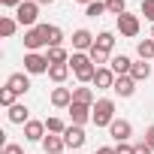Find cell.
<instances>
[{"instance_id": "cell-28", "label": "cell", "mask_w": 154, "mask_h": 154, "mask_svg": "<svg viewBox=\"0 0 154 154\" xmlns=\"http://www.w3.org/2000/svg\"><path fill=\"white\" fill-rule=\"evenodd\" d=\"M106 9L115 15H124V0H106Z\"/></svg>"}, {"instance_id": "cell-41", "label": "cell", "mask_w": 154, "mask_h": 154, "mask_svg": "<svg viewBox=\"0 0 154 154\" xmlns=\"http://www.w3.org/2000/svg\"><path fill=\"white\" fill-rule=\"evenodd\" d=\"M151 36H154V27H151Z\"/></svg>"}, {"instance_id": "cell-25", "label": "cell", "mask_w": 154, "mask_h": 154, "mask_svg": "<svg viewBox=\"0 0 154 154\" xmlns=\"http://www.w3.org/2000/svg\"><path fill=\"white\" fill-rule=\"evenodd\" d=\"M139 57H142V60L154 57V39H142V42H139Z\"/></svg>"}, {"instance_id": "cell-19", "label": "cell", "mask_w": 154, "mask_h": 154, "mask_svg": "<svg viewBox=\"0 0 154 154\" xmlns=\"http://www.w3.org/2000/svg\"><path fill=\"white\" fill-rule=\"evenodd\" d=\"M9 121H12V124H24V121H27V106H21V103L9 106Z\"/></svg>"}, {"instance_id": "cell-36", "label": "cell", "mask_w": 154, "mask_h": 154, "mask_svg": "<svg viewBox=\"0 0 154 154\" xmlns=\"http://www.w3.org/2000/svg\"><path fill=\"white\" fill-rule=\"evenodd\" d=\"M136 154H154V151L148 148V142H142V145H136Z\"/></svg>"}, {"instance_id": "cell-37", "label": "cell", "mask_w": 154, "mask_h": 154, "mask_svg": "<svg viewBox=\"0 0 154 154\" xmlns=\"http://www.w3.org/2000/svg\"><path fill=\"white\" fill-rule=\"evenodd\" d=\"M0 3H3V6H15V9H18V6L24 3V0H0Z\"/></svg>"}, {"instance_id": "cell-11", "label": "cell", "mask_w": 154, "mask_h": 154, "mask_svg": "<svg viewBox=\"0 0 154 154\" xmlns=\"http://www.w3.org/2000/svg\"><path fill=\"white\" fill-rule=\"evenodd\" d=\"M109 133H112V136H115L118 142H127V136L133 133V127H130L127 121H118V118H115V121L109 124Z\"/></svg>"}, {"instance_id": "cell-1", "label": "cell", "mask_w": 154, "mask_h": 154, "mask_svg": "<svg viewBox=\"0 0 154 154\" xmlns=\"http://www.w3.org/2000/svg\"><path fill=\"white\" fill-rule=\"evenodd\" d=\"M69 66H72V72H75L79 82H94V75H97V66H94L91 54H82V51H75L69 57Z\"/></svg>"}, {"instance_id": "cell-14", "label": "cell", "mask_w": 154, "mask_h": 154, "mask_svg": "<svg viewBox=\"0 0 154 154\" xmlns=\"http://www.w3.org/2000/svg\"><path fill=\"white\" fill-rule=\"evenodd\" d=\"M94 85H97V88H112V85H115V75H112V69L100 66V69H97V75H94Z\"/></svg>"}, {"instance_id": "cell-34", "label": "cell", "mask_w": 154, "mask_h": 154, "mask_svg": "<svg viewBox=\"0 0 154 154\" xmlns=\"http://www.w3.org/2000/svg\"><path fill=\"white\" fill-rule=\"evenodd\" d=\"M3 154H24V151H21V145H12V142H9V145L3 148Z\"/></svg>"}, {"instance_id": "cell-17", "label": "cell", "mask_w": 154, "mask_h": 154, "mask_svg": "<svg viewBox=\"0 0 154 154\" xmlns=\"http://www.w3.org/2000/svg\"><path fill=\"white\" fill-rule=\"evenodd\" d=\"M72 45H75V48H94V36H91L88 30H75V33H72Z\"/></svg>"}, {"instance_id": "cell-15", "label": "cell", "mask_w": 154, "mask_h": 154, "mask_svg": "<svg viewBox=\"0 0 154 154\" xmlns=\"http://www.w3.org/2000/svg\"><path fill=\"white\" fill-rule=\"evenodd\" d=\"M42 30H45V42H48L51 48H57V45H60V39H63L60 27H54V24H42Z\"/></svg>"}, {"instance_id": "cell-8", "label": "cell", "mask_w": 154, "mask_h": 154, "mask_svg": "<svg viewBox=\"0 0 154 154\" xmlns=\"http://www.w3.org/2000/svg\"><path fill=\"white\" fill-rule=\"evenodd\" d=\"M63 142H66L69 148H82V145H85V130H82V127H75V124H72V127H66Z\"/></svg>"}, {"instance_id": "cell-10", "label": "cell", "mask_w": 154, "mask_h": 154, "mask_svg": "<svg viewBox=\"0 0 154 154\" xmlns=\"http://www.w3.org/2000/svg\"><path fill=\"white\" fill-rule=\"evenodd\" d=\"M112 91H115V94H121V97H130V94L136 91V82L130 79V75H118L115 85H112Z\"/></svg>"}, {"instance_id": "cell-13", "label": "cell", "mask_w": 154, "mask_h": 154, "mask_svg": "<svg viewBox=\"0 0 154 154\" xmlns=\"http://www.w3.org/2000/svg\"><path fill=\"white\" fill-rule=\"evenodd\" d=\"M42 130H45V124H39V121H27V124H24V139L39 142V139H45V136H42Z\"/></svg>"}, {"instance_id": "cell-24", "label": "cell", "mask_w": 154, "mask_h": 154, "mask_svg": "<svg viewBox=\"0 0 154 154\" xmlns=\"http://www.w3.org/2000/svg\"><path fill=\"white\" fill-rule=\"evenodd\" d=\"M45 57H48V63H66V51H63L60 45H57V48H48Z\"/></svg>"}, {"instance_id": "cell-2", "label": "cell", "mask_w": 154, "mask_h": 154, "mask_svg": "<svg viewBox=\"0 0 154 154\" xmlns=\"http://www.w3.org/2000/svg\"><path fill=\"white\" fill-rule=\"evenodd\" d=\"M91 121H94L97 127H109V124L115 121V103H112V100H97Z\"/></svg>"}, {"instance_id": "cell-26", "label": "cell", "mask_w": 154, "mask_h": 154, "mask_svg": "<svg viewBox=\"0 0 154 154\" xmlns=\"http://www.w3.org/2000/svg\"><path fill=\"white\" fill-rule=\"evenodd\" d=\"M45 130H48V133H66V124H63L60 118H48V121H45Z\"/></svg>"}, {"instance_id": "cell-12", "label": "cell", "mask_w": 154, "mask_h": 154, "mask_svg": "<svg viewBox=\"0 0 154 154\" xmlns=\"http://www.w3.org/2000/svg\"><path fill=\"white\" fill-rule=\"evenodd\" d=\"M130 69H133V60H130L127 54L112 57V72H118V75H130Z\"/></svg>"}, {"instance_id": "cell-29", "label": "cell", "mask_w": 154, "mask_h": 154, "mask_svg": "<svg viewBox=\"0 0 154 154\" xmlns=\"http://www.w3.org/2000/svg\"><path fill=\"white\" fill-rule=\"evenodd\" d=\"M0 103H3V106H15V91L3 88V91H0Z\"/></svg>"}, {"instance_id": "cell-16", "label": "cell", "mask_w": 154, "mask_h": 154, "mask_svg": "<svg viewBox=\"0 0 154 154\" xmlns=\"http://www.w3.org/2000/svg\"><path fill=\"white\" fill-rule=\"evenodd\" d=\"M51 103H54V106H72V91L54 88V91H51Z\"/></svg>"}, {"instance_id": "cell-27", "label": "cell", "mask_w": 154, "mask_h": 154, "mask_svg": "<svg viewBox=\"0 0 154 154\" xmlns=\"http://www.w3.org/2000/svg\"><path fill=\"white\" fill-rule=\"evenodd\" d=\"M0 33H3V36H12V33H15V21H12V18H0Z\"/></svg>"}, {"instance_id": "cell-5", "label": "cell", "mask_w": 154, "mask_h": 154, "mask_svg": "<svg viewBox=\"0 0 154 154\" xmlns=\"http://www.w3.org/2000/svg\"><path fill=\"white\" fill-rule=\"evenodd\" d=\"M69 115H72V124H75V127H82L85 121H91L94 109H91V106H85V103H72V106H69Z\"/></svg>"}, {"instance_id": "cell-23", "label": "cell", "mask_w": 154, "mask_h": 154, "mask_svg": "<svg viewBox=\"0 0 154 154\" xmlns=\"http://www.w3.org/2000/svg\"><path fill=\"white\" fill-rule=\"evenodd\" d=\"M94 45H97V48H103V51H109V48L115 45V36H112L109 30H103V33L97 36V42H94Z\"/></svg>"}, {"instance_id": "cell-32", "label": "cell", "mask_w": 154, "mask_h": 154, "mask_svg": "<svg viewBox=\"0 0 154 154\" xmlns=\"http://www.w3.org/2000/svg\"><path fill=\"white\" fill-rule=\"evenodd\" d=\"M142 15L148 21H154V0H142Z\"/></svg>"}, {"instance_id": "cell-38", "label": "cell", "mask_w": 154, "mask_h": 154, "mask_svg": "<svg viewBox=\"0 0 154 154\" xmlns=\"http://www.w3.org/2000/svg\"><path fill=\"white\" fill-rule=\"evenodd\" d=\"M97 154H115V148H100Z\"/></svg>"}, {"instance_id": "cell-9", "label": "cell", "mask_w": 154, "mask_h": 154, "mask_svg": "<svg viewBox=\"0 0 154 154\" xmlns=\"http://www.w3.org/2000/svg\"><path fill=\"white\" fill-rule=\"evenodd\" d=\"M6 88L15 91V94H24V91L30 88V79H27L24 72H12V75H9V82H6Z\"/></svg>"}, {"instance_id": "cell-3", "label": "cell", "mask_w": 154, "mask_h": 154, "mask_svg": "<svg viewBox=\"0 0 154 154\" xmlns=\"http://www.w3.org/2000/svg\"><path fill=\"white\" fill-rule=\"evenodd\" d=\"M36 15H39V6H36V3H30V0H24V3L15 9L18 24H33V21H36Z\"/></svg>"}, {"instance_id": "cell-22", "label": "cell", "mask_w": 154, "mask_h": 154, "mask_svg": "<svg viewBox=\"0 0 154 154\" xmlns=\"http://www.w3.org/2000/svg\"><path fill=\"white\" fill-rule=\"evenodd\" d=\"M148 72H151V66L142 60V63H133V69H130V79L133 82H142V79H148Z\"/></svg>"}, {"instance_id": "cell-6", "label": "cell", "mask_w": 154, "mask_h": 154, "mask_svg": "<svg viewBox=\"0 0 154 154\" xmlns=\"http://www.w3.org/2000/svg\"><path fill=\"white\" fill-rule=\"evenodd\" d=\"M118 30H121L124 36H136V33H139V18H136V15H127V12L118 15Z\"/></svg>"}, {"instance_id": "cell-40", "label": "cell", "mask_w": 154, "mask_h": 154, "mask_svg": "<svg viewBox=\"0 0 154 154\" xmlns=\"http://www.w3.org/2000/svg\"><path fill=\"white\" fill-rule=\"evenodd\" d=\"M79 3H85V6H88V3H94V0H79Z\"/></svg>"}, {"instance_id": "cell-31", "label": "cell", "mask_w": 154, "mask_h": 154, "mask_svg": "<svg viewBox=\"0 0 154 154\" xmlns=\"http://www.w3.org/2000/svg\"><path fill=\"white\" fill-rule=\"evenodd\" d=\"M106 57H109V51H103V48H97V45L91 48V60H94V63H106Z\"/></svg>"}, {"instance_id": "cell-21", "label": "cell", "mask_w": 154, "mask_h": 154, "mask_svg": "<svg viewBox=\"0 0 154 154\" xmlns=\"http://www.w3.org/2000/svg\"><path fill=\"white\" fill-rule=\"evenodd\" d=\"M42 145H45V151H48V154H60L66 142H63V139H57V136H45V139H42Z\"/></svg>"}, {"instance_id": "cell-39", "label": "cell", "mask_w": 154, "mask_h": 154, "mask_svg": "<svg viewBox=\"0 0 154 154\" xmlns=\"http://www.w3.org/2000/svg\"><path fill=\"white\" fill-rule=\"evenodd\" d=\"M36 3H54V0H36Z\"/></svg>"}, {"instance_id": "cell-4", "label": "cell", "mask_w": 154, "mask_h": 154, "mask_svg": "<svg viewBox=\"0 0 154 154\" xmlns=\"http://www.w3.org/2000/svg\"><path fill=\"white\" fill-rule=\"evenodd\" d=\"M48 57H42V54H36V51H30V54H24V69L27 72H48Z\"/></svg>"}, {"instance_id": "cell-20", "label": "cell", "mask_w": 154, "mask_h": 154, "mask_svg": "<svg viewBox=\"0 0 154 154\" xmlns=\"http://www.w3.org/2000/svg\"><path fill=\"white\" fill-rule=\"evenodd\" d=\"M72 103L91 106V103H94V91H91V88H75V91H72Z\"/></svg>"}, {"instance_id": "cell-30", "label": "cell", "mask_w": 154, "mask_h": 154, "mask_svg": "<svg viewBox=\"0 0 154 154\" xmlns=\"http://www.w3.org/2000/svg\"><path fill=\"white\" fill-rule=\"evenodd\" d=\"M85 9H88V15H91V18H97V15H103V9H106V3H97V0H94V3H88Z\"/></svg>"}, {"instance_id": "cell-33", "label": "cell", "mask_w": 154, "mask_h": 154, "mask_svg": "<svg viewBox=\"0 0 154 154\" xmlns=\"http://www.w3.org/2000/svg\"><path fill=\"white\" fill-rule=\"evenodd\" d=\"M115 154H136V148H130V145H124V142H121V145L115 148Z\"/></svg>"}, {"instance_id": "cell-18", "label": "cell", "mask_w": 154, "mask_h": 154, "mask_svg": "<svg viewBox=\"0 0 154 154\" xmlns=\"http://www.w3.org/2000/svg\"><path fill=\"white\" fill-rule=\"evenodd\" d=\"M66 75H69V63H51L48 66V79L51 82H63Z\"/></svg>"}, {"instance_id": "cell-35", "label": "cell", "mask_w": 154, "mask_h": 154, "mask_svg": "<svg viewBox=\"0 0 154 154\" xmlns=\"http://www.w3.org/2000/svg\"><path fill=\"white\" fill-rule=\"evenodd\" d=\"M145 142H148V148L154 151V127H148V133H145Z\"/></svg>"}, {"instance_id": "cell-7", "label": "cell", "mask_w": 154, "mask_h": 154, "mask_svg": "<svg viewBox=\"0 0 154 154\" xmlns=\"http://www.w3.org/2000/svg\"><path fill=\"white\" fill-rule=\"evenodd\" d=\"M24 45H27L30 51H36V48L48 45V42H45V30H42V27H33V30H27V33H24Z\"/></svg>"}]
</instances>
